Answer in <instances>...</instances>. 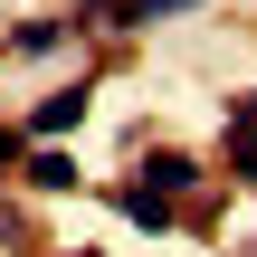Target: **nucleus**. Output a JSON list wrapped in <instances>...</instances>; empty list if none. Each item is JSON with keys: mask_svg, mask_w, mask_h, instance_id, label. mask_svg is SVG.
I'll return each instance as SVG.
<instances>
[{"mask_svg": "<svg viewBox=\"0 0 257 257\" xmlns=\"http://www.w3.org/2000/svg\"><path fill=\"white\" fill-rule=\"evenodd\" d=\"M0 162H19V134H10V124H0Z\"/></svg>", "mask_w": 257, "mask_h": 257, "instance_id": "6e6552de", "label": "nucleus"}, {"mask_svg": "<svg viewBox=\"0 0 257 257\" xmlns=\"http://www.w3.org/2000/svg\"><path fill=\"white\" fill-rule=\"evenodd\" d=\"M114 210H124V219H134V229H153V238H162V229H172V200H162V191H153V181H124V191H114Z\"/></svg>", "mask_w": 257, "mask_h": 257, "instance_id": "7ed1b4c3", "label": "nucleus"}, {"mask_svg": "<svg viewBox=\"0 0 257 257\" xmlns=\"http://www.w3.org/2000/svg\"><path fill=\"white\" fill-rule=\"evenodd\" d=\"M29 191H76V162H67L57 143H38V153H29Z\"/></svg>", "mask_w": 257, "mask_h": 257, "instance_id": "20e7f679", "label": "nucleus"}, {"mask_svg": "<svg viewBox=\"0 0 257 257\" xmlns=\"http://www.w3.org/2000/svg\"><path fill=\"white\" fill-rule=\"evenodd\" d=\"M67 257H95V248H67Z\"/></svg>", "mask_w": 257, "mask_h": 257, "instance_id": "1a4fd4ad", "label": "nucleus"}, {"mask_svg": "<svg viewBox=\"0 0 257 257\" xmlns=\"http://www.w3.org/2000/svg\"><path fill=\"white\" fill-rule=\"evenodd\" d=\"M229 181H257V105H229Z\"/></svg>", "mask_w": 257, "mask_h": 257, "instance_id": "f03ea898", "label": "nucleus"}, {"mask_svg": "<svg viewBox=\"0 0 257 257\" xmlns=\"http://www.w3.org/2000/svg\"><path fill=\"white\" fill-rule=\"evenodd\" d=\"M57 38H67V19H19L10 29V57H48Z\"/></svg>", "mask_w": 257, "mask_h": 257, "instance_id": "0eeeda50", "label": "nucleus"}, {"mask_svg": "<svg viewBox=\"0 0 257 257\" xmlns=\"http://www.w3.org/2000/svg\"><path fill=\"white\" fill-rule=\"evenodd\" d=\"M143 172H153V191H162V200H181V191L200 181V162H191V153H153Z\"/></svg>", "mask_w": 257, "mask_h": 257, "instance_id": "39448f33", "label": "nucleus"}, {"mask_svg": "<svg viewBox=\"0 0 257 257\" xmlns=\"http://www.w3.org/2000/svg\"><path fill=\"white\" fill-rule=\"evenodd\" d=\"M76 124H86V86H57V95L29 105V134H38V143H57V134H76Z\"/></svg>", "mask_w": 257, "mask_h": 257, "instance_id": "f257e3e1", "label": "nucleus"}, {"mask_svg": "<svg viewBox=\"0 0 257 257\" xmlns=\"http://www.w3.org/2000/svg\"><path fill=\"white\" fill-rule=\"evenodd\" d=\"M181 10H200V0H114L105 19L114 29H153V19H181Z\"/></svg>", "mask_w": 257, "mask_h": 257, "instance_id": "423d86ee", "label": "nucleus"}, {"mask_svg": "<svg viewBox=\"0 0 257 257\" xmlns=\"http://www.w3.org/2000/svg\"><path fill=\"white\" fill-rule=\"evenodd\" d=\"M248 105H257V95H248Z\"/></svg>", "mask_w": 257, "mask_h": 257, "instance_id": "9d476101", "label": "nucleus"}]
</instances>
